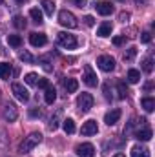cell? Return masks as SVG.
<instances>
[{"mask_svg":"<svg viewBox=\"0 0 155 157\" xmlns=\"http://www.w3.org/2000/svg\"><path fill=\"white\" fill-rule=\"evenodd\" d=\"M82 78H84V82L89 86V88H93V86H97L99 84V78H97V73L93 71V68L89 66V64H86L84 66V70H82Z\"/></svg>","mask_w":155,"mask_h":157,"instance_id":"6","label":"cell"},{"mask_svg":"<svg viewBox=\"0 0 155 157\" xmlns=\"http://www.w3.org/2000/svg\"><path fill=\"white\" fill-rule=\"evenodd\" d=\"M24 80H26V84H31V86H33V84H37L39 77H37L35 73H28V75L24 77Z\"/></svg>","mask_w":155,"mask_h":157,"instance_id":"33","label":"cell"},{"mask_svg":"<svg viewBox=\"0 0 155 157\" xmlns=\"http://www.w3.org/2000/svg\"><path fill=\"white\" fill-rule=\"evenodd\" d=\"M104 97L110 101L112 99V95H110V84H104Z\"/></svg>","mask_w":155,"mask_h":157,"instance_id":"40","label":"cell"},{"mask_svg":"<svg viewBox=\"0 0 155 157\" xmlns=\"http://www.w3.org/2000/svg\"><path fill=\"white\" fill-rule=\"evenodd\" d=\"M142 71L144 73H152L153 71V59L152 57H144L142 59Z\"/></svg>","mask_w":155,"mask_h":157,"instance_id":"23","label":"cell"},{"mask_svg":"<svg viewBox=\"0 0 155 157\" xmlns=\"http://www.w3.org/2000/svg\"><path fill=\"white\" fill-rule=\"evenodd\" d=\"M17 117H18V110H17V106L11 104V102H7V104L4 106V119H6L7 122H13V121H17Z\"/></svg>","mask_w":155,"mask_h":157,"instance_id":"11","label":"cell"},{"mask_svg":"<svg viewBox=\"0 0 155 157\" xmlns=\"http://www.w3.org/2000/svg\"><path fill=\"white\" fill-rule=\"evenodd\" d=\"M141 42H142V44H148V42H152V33H150V31H144V33L141 35Z\"/></svg>","mask_w":155,"mask_h":157,"instance_id":"34","label":"cell"},{"mask_svg":"<svg viewBox=\"0 0 155 157\" xmlns=\"http://www.w3.org/2000/svg\"><path fill=\"white\" fill-rule=\"evenodd\" d=\"M46 42H47V37H46L44 33H31V35H29V44L35 46V48L46 46Z\"/></svg>","mask_w":155,"mask_h":157,"instance_id":"12","label":"cell"},{"mask_svg":"<svg viewBox=\"0 0 155 157\" xmlns=\"http://www.w3.org/2000/svg\"><path fill=\"white\" fill-rule=\"evenodd\" d=\"M73 4H75V6H78V7H86L88 0H73Z\"/></svg>","mask_w":155,"mask_h":157,"instance_id":"41","label":"cell"},{"mask_svg":"<svg viewBox=\"0 0 155 157\" xmlns=\"http://www.w3.org/2000/svg\"><path fill=\"white\" fill-rule=\"evenodd\" d=\"M113 157H126V155H124V154H115Z\"/></svg>","mask_w":155,"mask_h":157,"instance_id":"45","label":"cell"},{"mask_svg":"<svg viewBox=\"0 0 155 157\" xmlns=\"http://www.w3.org/2000/svg\"><path fill=\"white\" fill-rule=\"evenodd\" d=\"M126 77H128V82H131V84H137V82L141 80V71H137V70H130Z\"/></svg>","mask_w":155,"mask_h":157,"instance_id":"25","label":"cell"},{"mask_svg":"<svg viewBox=\"0 0 155 157\" xmlns=\"http://www.w3.org/2000/svg\"><path fill=\"white\" fill-rule=\"evenodd\" d=\"M119 18H120V22H126V20L130 18V13H120V15H119Z\"/></svg>","mask_w":155,"mask_h":157,"instance_id":"42","label":"cell"},{"mask_svg":"<svg viewBox=\"0 0 155 157\" xmlns=\"http://www.w3.org/2000/svg\"><path fill=\"white\" fill-rule=\"evenodd\" d=\"M135 2H137V4H146L148 0H135Z\"/></svg>","mask_w":155,"mask_h":157,"instance_id":"44","label":"cell"},{"mask_svg":"<svg viewBox=\"0 0 155 157\" xmlns=\"http://www.w3.org/2000/svg\"><path fill=\"white\" fill-rule=\"evenodd\" d=\"M40 141H42V133L39 132H33V133H29L22 143H20V146H18V152L20 154H28V152H31L37 144H39Z\"/></svg>","mask_w":155,"mask_h":157,"instance_id":"1","label":"cell"},{"mask_svg":"<svg viewBox=\"0 0 155 157\" xmlns=\"http://www.w3.org/2000/svg\"><path fill=\"white\" fill-rule=\"evenodd\" d=\"M7 148V141H6V130L0 128V152H4Z\"/></svg>","mask_w":155,"mask_h":157,"instance_id":"32","label":"cell"},{"mask_svg":"<svg viewBox=\"0 0 155 157\" xmlns=\"http://www.w3.org/2000/svg\"><path fill=\"white\" fill-rule=\"evenodd\" d=\"M99 132V126H97V121H93V119H89V121H86L84 124H82V128H80V133L82 135H95Z\"/></svg>","mask_w":155,"mask_h":157,"instance_id":"10","label":"cell"},{"mask_svg":"<svg viewBox=\"0 0 155 157\" xmlns=\"http://www.w3.org/2000/svg\"><path fill=\"white\" fill-rule=\"evenodd\" d=\"M152 86H153V84H152V82H148V84H146V86H144V90H146V91H148V90H152Z\"/></svg>","mask_w":155,"mask_h":157,"instance_id":"43","label":"cell"},{"mask_svg":"<svg viewBox=\"0 0 155 157\" xmlns=\"http://www.w3.org/2000/svg\"><path fill=\"white\" fill-rule=\"evenodd\" d=\"M119 2H126V0H119Z\"/></svg>","mask_w":155,"mask_h":157,"instance_id":"47","label":"cell"},{"mask_svg":"<svg viewBox=\"0 0 155 157\" xmlns=\"http://www.w3.org/2000/svg\"><path fill=\"white\" fill-rule=\"evenodd\" d=\"M124 40H126V35H122V37H115V39H113V44H115V46H120V44H124Z\"/></svg>","mask_w":155,"mask_h":157,"instance_id":"39","label":"cell"},{"mask_svg":"<svg viewBox=\"0 0 155 157\" xmlns=\"http://www.w3.org/2000/svg\"><path fill=\"white\" fill-rule=\"evenodd\" d=\"M55 99H57V90H55L53 86H47V88H46V95H44L46 104H53Z\"/></svg>","mask_w":155,"mask_h":157,"instance_id":"17","label":"cell"},{"mask_svg":"<svg viewBox=\"0 0 155 157\" xmlns=\"http://www.w3.org/2000/svg\"><path fill=\"white\" fill-rule=\"evenodd\" d=\"M152 135H153V133H152L150 128H142V130L135 132V139H139V141H150Z\"/></svg>","mask_w":155,"mask_h":157,"instance_id":"19","label":"cell"},{"mask_svg":"<svg viewBox=\"0 0 155 157\" xmlns=\"http://www.w3.org/2000/svg\"><path fill=\"white\" fill-rule=\"evenodd\" d=\"M75 152H77L78 157H95V148H93L91 143H82V144H78L77 148H75Z\"/></svg>","mask_w":155,"mask_h":157,"instance_id":"8","label":"cell"},{"mask_svg":"<svg viewBox=\"0 0 155 157\" xmlns=\"http://www.w3.org/2000/svg\"><path fill=\"white\" fill-rule=\"evenodd\" d=\"M17 2H18V4H24V2H26V0H17Z\"/></svg>","mask_w":155,"mask_h":157,"instance_id":"46","label":"cell"},{"mask_svg":"<svg viewBox=\"0 0 155 157\" xmlns=\"http://www.w3.org/2000/svg\"><path fill=\"white\" fill-rule=\"evenodd\" d=\"M13 75V68H11V64H7V62H2L0 64V78H4V80H9Z\"/></svg>","mask_w":155,"mask_h":157,"instance_id":"16","label":"cell"},{"mask_svg":"<svg viewBox=\"0 0 155 157\" xmlns=\"http://www.w3.org/2000/svg\"><path fill=\"white\" fill-rule=\"evenodd\" d=\"M59 22H60V26H64V28H68V29H73V28L78 26L77 17H75L71 11H68V9H62V11L59 13Z\"/></svg>","mask_w":155,"mask_h":157,"instance_id":"2","label":"cell"},{"mask_svg":"<svg viewBox=\"0 0 155 157\" xmlns=\"http://www.w3.org/2000/svg\"><path fill=\"white\" fill-rule=\"evenodd\" d=\"M37 86H39V88H44V90H46V88L49 86V80H47V78H39V80H37Z\"/></svg>","mask_w":155,"mask_h":157,"instance_id":"37","label":"cell"},{"mask_svg":"<svg viewBox=\"0 0 155 157\" xmlns=\"http://www.w3.org/2000/svg\"><path fill=\"white\" fill-rule=\"evenodd\" d=\"M77 106L82 113L89 112L93 108V97H91V93H80L77 99Z\"/></svg>","mask_w":155,"mask_h":157,"instance_id":"4","label":"cell"},{"mask_svg":"<svg viewBox=\"0 0 155 157\" xmlns=\"http://www.w3.org/2000/svg\"><path fill=\"white\" fill-rule=\"evenodd\" d=\"M84 22H86V26H93V24H95V18H93L91 15H86V17H84Z\"/></svg>","mask_w":155,"mask_h":157,"instance_id":"38","label":"cell"},{"mask_svg":"<svg viewBox=\"0 0 155 157\" xmlns=\"http://www.w3.org/2000/svg\"><path fill=\"white\" fill-rule=\"evenodd\" d=\"M59 117H60V113H55V115L51 117V121H49V124H47V128H49L51 132H55V130L59 128V124H60V122H59Z\"/></svg>","mask_w":155,"mask_h":157,"instance_id":"28","label":"cell"},{"mask_svg":"<svg viewBox=\"0 0 155 157\" xmlns=\"http://www.w3.org/2000/svg\"><path fill=\"white\" fill-rule=\"evenodd\" d=\"M131 157H150V150L137 144V146L131 148Z\"/></svg>","mask_w":155,"mask_h":157,"instance_id":"18","label":"cell"},{"mask_svg":"<svg viewBox=\"0 0 155 157\" xmlns=\"http://www.w3.org/2000/svg\"><path fill=\"white\" fill-rule=\"evenodd\" d=\"M120 115H122V112H120L119 108H115V110H112V112H108V113L104 115V122H106L108 126H113L117 121L120 119Z\"/></svg>","mask_w":155,"mask_h":157,"instance_id":"13","label":"cell"},{"mask_svg":"<svg viewBox=\"0 0 155 157\" xmlns=\"http://www.w3.org/2000/svg\"><path fill=\"white\" fill-rule=\"evenodd\" d=\"M7 42H9V46L18 48L22 44V39H20V35H7Z\"/></svg>","mask_w":155,"mask_h":157,"instance_id":"26","label":"cell"},{"mask_svg":"<svg viewBox=\"0 0 155 157\" xmlns=\"http://www.w3.org/2000/svg\"><path fill=\"white\" fill-rule=\"evenodd\" d=\"M42 7H44V13L47 17H53V13H55V2L53 0H42Z\"/></svg>","mask_w":155,"mask_h":157,"instance_id":"20","label":"cell"},{"mask_svg":"<svg viewBox=\"0 0 155 157\" xmlns=\"http://www.w3.org/2000/svg\"><path fill=\"white\" fill-rule=\"evenodd\" d=\"M97 66L102 70V71H113L115 70V59L110 57V55H100L97 59Z\"/></svg>","mask_w":155,"mask_h":157,"instance_id":"5","label":"cell"},{"mask_svg":"<svg viewBox=\"0 0 155 157\" xmlns=\"http://www.w3.org/2000/svg\"><path fill=\"white\" fill-rule=\"evenodd\" d=\"M62 84H64V88H66V91H68V93H75V91L78 90V80H77V78L68 77V78H64V80H62Z\"/></svg>","mask_w":155,"mask_h":157,"instance_id":"15","label":"cell"},{"mask_svg":"<svg viewBox=\"0 0 155 157\" xmlns=\"http://www.w3.org/2000/svg\"><path fill=\"white\" fill-rule=\"evenodd\" d=\"M29 17L33 18V22H35V24H42V22H44V18H42V11L37 9V7H33V9L29 11Z\"/></svg>","mask_w":155,"mask_h":157,"instance_id":"24","label":"cell"},{"mask_svg":"<svg viewBox=\"0 0 155 157\" xmlns=\"http://www.w3.org/2000/svg\"><path fill=\"white\" fill-rule=\"evenodd\" d=\"M13 26H15V28H18V29H24V28H26V18L17 15V17L13 18Z\"/></svg>","mask_w":155,"mask_h":157,"instance_id":"29","label":"cell"},{"mask_svg":"<svg viewBox=\"0 0 155 157\" xmlns=\"http://www.w3.org/2000/svg\"><path fill=\"white\" fill-rule=\"evenodd\" d=\"M112 29H113L112 22H102V24L99 26V29H97V35H99V37H102V39H106V37H110V35H112Z\"/></svg>","mask_w":155,"mask_h":157,"instance_id":"14","label":"cell"},{"mask_svg":"<svg viewBox=\"0 0 155 157\" xmlns=\"http://www.w3.org/2000/svg\"><path fill=\"white\" fill-rule=\"evenodd\" d=\"M62 128H64V132H66L68 135L75 133V122H73V119H64V121H62Z\"/></svg>","mask_w":155,"mask_h":157,"instance_id":"21","label":"cell"},{"mask_svg":"<svg viewBox=\"0 0 155 157\" xmlns=\"http://www.w3.org/2000/svg\"><path fill=\"white\" fill-rule=\"evenodd\" d=\"M141 104H142V108H144L146 112H153L155 110V99L153 97H144V99L141 101Z\"/></svg>","mask_w":155,"mask_h":157,"instance_id":"22","label":"cell"},{"mask_svg":"<svg viewBox=\"0 0 155 157\" xmlns=\"http://www.w3.org/2000/svg\"><path fill=\"white\" fill-rule=\"evenodd\" d=\"M11 91H13V95H15L20 102H28V101H29V91H28L22 84H18V82L11 84Z\"/></svg>","mask_w":155,"mask_h":157,"instance_id":"7","label":"cell"},{"mask_svg":"<svg viewBox=\"0 0 155 157\" xmlns=\"http://www.w3.org/2000/svg\"><path fill=\"white\" fill-rule=\"evenodd\" d=\"M18 59H20L22 62H28V64H31V62H35V57H33L31 53H28V51H20V55H18Z\"/></svg>","mask_w":155,"mask_h":157,"instance_id":"27","label":"cell"},{"mask_svg":"<svg viewBox=\"0 0 155 157\" xmlns=\"http://www.w3.org/2000/svg\"><path fill=\"white\" fill-rule=\"evenodd\" d=\"M29 115H31L33 119H40L42 117V110H39V108H31V110H29Z\"/></svg>","mask_w":155,"mask_h":157,"instance_id":"35","label":"cell"},{"mask_svg":"<svg viewBox=\"0 0 155 157\" xmlns=\"http://www.w3.org/2000/svg\"><path fill=\"white\" fill-rule=\"evenodd\" d=\"M57 42H59V46H62V48H66V49H75L78 46L75 35H70V33H66V31H60V33L57 35Z\"/></svg>","mask_w":155,"mask_h":157,"instance_id":"3","label":"cell"},{"mask_svg":"<svg viewBox=\"0 0 155 157\" xmlns=\"http://www.w3.org/2000/svg\"><path fill=\"white\" fill-rule=\"evenodd\" d=\"M95 9H97V13L102 15V17H108V15L113 13V6H112V2H108V0L95 2Z\"/></svg>","mask_w":155,"mask_h":157,"instance_id":"9","label":"cell"},{"mask_svg":"<svg viewBox=\"0 0 155 157\" xmlns=\"http://www.w3.org/2000/svg\"><path fill=\"white\" fill-rule=\"evenodd\" d=\"M40 62H42V68H44L46 71H51V70H53V68L49 66V62H47V57H42V59H40Z\"/></svg>","mask_w":155,"mask_h":157,"instance_id":"36","label":"cell"},{"mask_svg":"<svg viewBox=\"0 0 155 157\" xmlns=\"http://www.w3.org/2000/svg\"><path fill=\"white\" fill-rule=\"evenodd\" d=\"M117 90H119V99H126V95H128V88H126V84H124L122 80L117 84Z\"/></svg>","mask_w":155,"mask_h":157,"instance_id":"30","label":"cell"},{"mask_svg":"<svg viewBox=\"0 0 155 157\" xmlns=\"http://www.w3.org/2000/svg\"><path fill=\"white\" fill-rule=\"evenodd\" d=\"M135 55H137V48H135V46H131V48H128V51L124 53V60H133V59H135Z\"/></svg>","mask_w":155,"mask_h":157,"instance_id":"31","label":"cell"}]
</instances>
